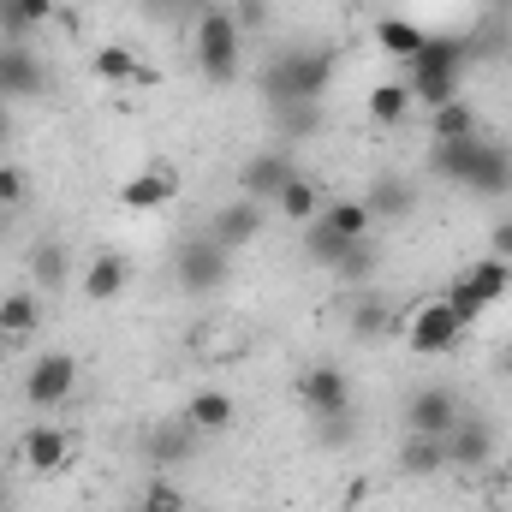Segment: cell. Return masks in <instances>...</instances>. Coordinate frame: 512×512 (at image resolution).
<instances>
[{
	"label": "cell",
	"mask_w": 512,
	"mask_h": 512,
	"mask_svg": "<svg viewBox=\"0 0 512 512\" xmlns=\"http://www.w3.org/2000/svg\"><path fill=\"white\" fill-rule=\"evenodd\" d=\"M358 239H346V233H334L322 215L316 221H304V262H316V268H340V256L352 251Z\"/></svg>",
	"instance_id": "obj_22"
},
{
	"label": "cell",
	"mask_w": 512,
	"mask_h": 512,
	"mask_svg": "<svg viewBox=\"0 0 512 512\" xmlns=\"http://www.w3.org/2000/svg\"><path fill=\"white\" fill-rule=\"evenodd\" d=\"M334 274H340V280H370V274H376V245H370V239H358L352 251L340 256V268H334Z\"/></svg>",
	"instance_id": "obj_34"
},
{
	"label": "cell",
	"mask_w": 512,
	"mask_h": 512,
	"mask_svg": "<svg viewBox=\"0 0 512 512\" xmlns=\"http://www.w3.org/2000/svg\"><path fill=\"white\" fill-rule=\"evenodd\" d=\"M459 280H465L489 310H495V304L512 292V262H501V256H477V262H465V268H459Z\"/></svg>",
	"instance_id": "obj_17"
},
{
	"label": "cell",
	"mask_w": 512,
	"mask_h": 512,
	"mask_svg": "<svg viewBox=\"0 0 512 512\" xmlns=\"http://www.w3.org/2000/svg\"><path fill=\"white\" fill-rule=\"evenodd\" d=\"M191 54H197V72L209 84H233L239 78V18H233V6H203L197 12Z\"/></svg>",
	"instance_id": "obj_3"
},
{
	"label": "cell",
	"mask_w": 512,
	"mask_h": 512,
	"mask_svg": "<svg viewBox=\"0 0 512 512\" xmlns=\"http://www.w3.org/2000/svg\"><path fill=\"white\" fill-rule=\"evenodd\" d=\"M36 274H42V286H66V251L60 245H36Z\"/></svg>",
	"instance_id": "obj_36"
},
{
	"label": "cell",
	"mask_w": 512,
	"mask_h": 512,
	"mask_svg": "<svg viewBox=\"0 0 512 512\" xmlns=\"http://www.w3.org/2000/svg\"><path fill=\"white\" fill-rule=\"evenodd\" d=\"M429 167H435L441 179H453V185L477 191V197H507V191H512V149H507V143H489L483 131L435 143Z\"/></svg>",
	"instance_id": "obj_1"
},
{
	"label": "cell",
	"mask_w": 512,
	"mask_h": 512,
	"mask_svg": "<svg viewBox=\"0 0 512 512\" xmlns=\"http://www.w3.org/2000/svg\"><path fill=\"white\" fill-rule=\"evenodd\" d=\"M143 512H185V495L173 483H149L143 489Z\"/></svg>",
	"instance_id": "obj_37"
},
{
	"label": "cell",
	"mask_w": 512,
	"mask_h": 512,
	"mask_svg": "<svg viewBox=\"0 0 512 512\" xmlns=\"http://www.w3.org/2000/svg\"><path fill=\"white\" fill-rule=\"evenodd\" d=\"M322 221L334 227V233H346V239H370V209H364V197H334V203H322Z\"/></svg>",
	"instance_id": "obj_28"
},
{
	"label": "cell",
	"mask_w": 512,
	"mask_h": 512,
	"mask_svg": "<svg viewBox=\"0 0 512 512\" xmlns=\"http://www.w3.org/2000/svg\"><path fill=\"white\" fill-rule=\"evenodd\" d=\"M6 352H12V340H6V334H0V364H6Z\"/></svg>",
	"instance_id": "obj_41"
},
{
	"label": "cell",
	"mask_w": 512,
	"mask_h": 512,
	"mask_svg": "<svg viewBox=\"0 0 512 512\" xmlns=\"http://www.w3.org/2000/svg\"><path fill=\"white\" fill-rule=\"evenodd\" d=\"M382 334H399V316L387 310L382 298H352V340H382Z\"/></svg>",
	"instance_id": "obj_26"
},
{
	"label": "cell",
	"mask_w": 512,
	"mask_h": 512,
	"mask_svg": "<svg viewBox=\"0 0 512 512\" xmlns=\"http://www.w3.org/2000/svg\"><path fill=\"white\" fill-rule=\"evenodd\" d=\"M72 393H78V358H72V352H42V358L30 364L24 399H30L36 411H60Z\"/></svg>",
	"instance_id": "obj_6"
},
{
	"label": "cell",
	"mask_w": 512,
	"mask_h": 512,
	"mask_svg": "<svg viewBox=\"0 0 512 512\" xmlns=\"http://www.w3.org/2000/svg\"><path fill=\"white\" fill-rule=\"evenodd\" d=\"M489 459H495V429L483 417H459L447 429V465L453 471H483Z\"/></svg>",
	"instance_id": "obj_13"
},
{
	"label": "cell",
	"mask_w": 512,
	"mask_h": 512,
	"mask_svg": "<svg viewBox=\"0 0 512 512\" xmlns=\"http://www.w3.org/2000/svg\"><path fill=\"white\" fill-rule=\"evenodd\" d=\"M501 370H507V376H512V346H507V352H501Z\"/></svg>",
	"instance_id": "obj_40"
},
{
	"label": "cell",
	"mask_w": 512,
	"mask_h": 512,
	"mask_svg": "<svg viewBox=\"0 0 512 512\" xmlns=\"http://www.w3.org/2000/svg\"><path fill=\"white\" fill-rule=\"evenodd\" d=\"M334 72H340V54H334V48H292V54L268 60L262 90H268V102H274V108L322 102V90L334 84Z\"/></svg>",
	"instance_id": "obj_2"
},
{
	"label": "cell",
	"mask_w": 512,
	"mask_h": 512,
	"mask_svg": "<svg viewBox=\"0 0 512 512\" xmlns=\"http://www.w3.org/2000/svg\"><path fill=\"white\" fill-rule=\"evenodd\" d=\"M399 471H405V477H435V471H447V441H441V435H411V441L399 447Z\"/></svg>",
	"instance_id": "obj_24"
},
{
	"label": "cell",
	"mask_w": 512,
	"mask_h": 512,
	"mask_svg": "<svg viewBox=\"0 0 512 512\" xmlns=\"http://www.w3.org/2000/svg\"><path fill=\"white\" fill-rule=\"evenodd\" d=\"M298 399H304V411L322 423V417H346L352 411V382H346V370L340 364H310L304 376H298Z\"/></svg>",
	"instance_id": "obj_9"
},
{
	"label": "cell",
	"mask_w": 512,
	"mask_h": 512,
	"mask_svg": "<svg viewBox=\"0 0 512 512\" xmlns=\"http://www.w3.org/2000/svg\"><path fill=\"white\" fill-rule=\"evenodd\" d=\"M185 423H191L197 435H221V429L233 423V393H227V387H197V393L185 399Z\"/></svg>",
	"instance_id": "obj_16"
},
{
	"label": "cell",
	"mask_w": 512,
	"mask_h": 512,
	"mask_svg": "<svg viewBox=\"0 0 512 512\" xmlns=\"http://www.w3.org/2000/svg\"><path fill=\"white\" fill-rule=\"evenodd\" d=\"M459 78H465V72H411L405 84H411V102L435 114V108H447V102H459Z\"/></svg>",
	"instance_id": "obj_25"
},
{
	"label": "cell",
	"mask_w": 512,
	"mask_h": 512,
	"mask_svg": "<svg viewBox=\"0 0 512 512\" xmlns=\"http://www.w3.org/2000/svg\"><path fill=\"white\" fill-rule=\"evenodd\" d=\"M364 108H370V120H376V126H405V114H411L417 102H411V84H399V78H393V84H376V90H370V102H364Z\"/></svg>",
	"instance_id": "obj_27"
},
{
	"label": "cell",
	"mask_w": 512,
	"mask_h": 512,
	"mask_svg": "<svg viewBox=\"0 0 512 512\" xmlns=\"http://www.w3.org/2000/svg\"><path fill=\"white\" fill-rule=\"evenodd\" d=\"M429 131H435V143H447V137H471V131H477V108L459 96V102H447V108L429 114Z\"/></svg>",
	"instance_id": "obj_30"
},
{
	"label": "cell",
	"mask_w": 512,
	"mask_h": 512,
	"mask_svg": "<svg viewBox=\"0 0 512 512\" xmlns=\"http://www.w3.org/2000/svg\"><path fill=\"white\" fill-rule=\"evenodd\" d=\"M364 209H370V215H387V221H405V215L417 209V185L399 179V173H382V179L364 191Z\"/></svg>",
	"instance_id": "obj_19"
},
{
	"label": "cell",
	"mask_w": 512,
	"mask_h": 512,
	"mask_svg": "<svg viewBox=\"0 0 512 512\" xmlns=\"http://www.w3.org/2000/svg\"><path fill=\"white\" fill-rule=\"evenodd\" d=\"M173 197H179V167H173V161H143L126 185L114 191V203H120V209H131V215L167 209Z\"/></svg>",
	"instance_id": "obj_7"
},
{
	"label": "cell",
	"mask_w": 512,
	"mask_h": 512,
	"mask_svg": "<svg viewBox=\"0 0 512 512\" xmlns=\"http://www.w3.org/2000/svg\"><path fill=\"white\" fill-rule=\"evenodd\" d=\"M489 256H501V262H512V215H501V221L489 227Z\"/></svg>",
	"instance_id": "obj_39"
},
{
	"label": "cell",
	"mask_w": 512,
	"mask_h": 512,
	"mask_svg": "<svg viewBox=\"0 0 512 512\" xmlns=\"http://www.w3.org/2000/svg\"><path fill=\"white\" fill-rule=\"evenodd\" d=\"M399 334H405V346H411L417 358H447V352L465 340V322L453 316L447 298H423V304L399 322Z\"/></svg>",
	"instance_id": "obj_4"
},
{
	"label": "cell",
	"mask_w": 512,
	"mask_h": 512,
	"mask_svg": "<svg viewBox=\"0 0 512 512\" xmlns=\"http://www.w3.org/2000/svg\"><path fill=\"white\" fill-rule=\"evenodd\" d=\"M465 60H471V42L465 36H429L417 48V60H405V78L411 72H465Z\"/></svg>",
	"instance_id": "obj_18"
},
{
	"label": "cell",
	"mask_w": 512,
	"mask_h": 512,
	"mask_svg": "<svg viewBox=\"0 0 512 512\" xmlns=\"http://www.w3.org/2000/svg\"><path fill=\"white\" fill-rule=\"evenodd\" d=\"M155 6H185V0H155Z\"/></svg>",
	"instance_id": "obj_42"
},
{
	"label": "cell",
	"mask_w": 512,
	"mask_h": 512,
	"mask_svg": "<svg viewBox=\"0 0 512 512\" xmlns=\"http://www.w3.org/2000/svg\"><path fill=\"white\" fill-rule=\"evenodd\" d=\"M18 459H24L30 471H42V477H48V471H60V465L72 459V441H66V429H60V423H36V429L18 441Z\"/></svg>",
	"instance_id": "obj_14"
},
{
	"label": "cell",
	"mask_w": 512,
	"mask_h": 512,
	"mask_svg": "<svg viewBox=\"0 0 512 512\" xmlns=\"http://www.w3.org/2000/svg\"><path fill=\"white\" fill-rule=\"evenodd\" d=\"M465 411H459V393L453 387H417L411 399H405V429L411 435H441L447 441V429L459 423Z\"/></svg>",
	"instance_id": "obj_12"
},
{
	"label": "cell",
	"mask_w": 512,
	"mask_h": 512,
	"mask_svg": "<svg viewBox=\"0 0 512 512\" xmlns=\"http://www.w3.org/2000/svg\"><path fill=\"white\" fill-rule=\"evenodd\" d=\"M322 203H328V197L316 191V179H304V173H298V179L274 197V215H286L292 227H304V221H316V215H322Z\"/></svg>",
	"instance_id": "obj_23"
},
{
	"label": "cell",
	"mask_w": 512,
	"mask_h": 512,
	"mask_svg": "<svg viewBox=\"0 0 512 512\" xmlns=\"http://www.w3.org/2000/svg\"><path fill=\"white\" fill-rule=\"evenodd\" d=\"M233 18H239V30H262L268 24V0H233Z\"/></svg>",
	"instance_id": "obj_38"
},
{
	"label": "cell",
	"mask_w": 512,
	"mask_h": 512,
	"mask_svg": "<svg viewBox=\"0 0 512 512\" xmlns=\"http://www.w3.org/2000/svg\"><path fill=\"white\" fill-rule=\"evenodd\" d=\"M429 42V30L423 24H411V18H376V48H382L387 60H417V48Z\"/></svg>",
	"instance_id": "obj_20"
},
{
	"label": "cell",
	"mask_w": 512,
	"mask_h": 512,
	"mask_svg": "<svg viewBox=\"0 0 512 512\" xmlns=\"http://www.w3.org/2000/svg\"><path fill=\"white\" fill-rule=\"evenodd\" d=\"M36 322H42V310H36L30 292H6V298H0V334H6V340H30Z\"/></svg>",
	"instance_id": "obj_29"
},
{
	"label": "cell",
	"mask_w": 512,
	"mask_h": 512,
	"mask_svg": "<svg viewBox=\"0 0 512 512\" xmlns=\"http://www.w3.org/2000/svg\"><path fill=\"white\" fill-rule=\"evenodd\" d=\"M30 197V173L18 161H0V209H18Z\"/></svg>",
	"instance_id": "obj_35"
},
{
	"label": "cell",
	"mask_w": 512,
	"mask_h": 512,
	"mask_svg": "<svg viewBox=\"0 0 512 512\" xmlns=\"http://www.w3.org/2000/svg\"><path fill=\"white\" fill-rule=\"evenodd\" d=\"M48 96V66L24 42H0V102H36Z\"/></svg>",
	"instance_id": "obj_8"
},
{
	"label": "cell",
	"mask_w": 512,
	"mask_h": 512,
	"mask_svg": "<svg viewBox=\"0 0 512 512\" xmlns=\"http://www.w3.org/2000/svg\"><path fill=\"white\" fill-rule=\"evenodd\" d=\"M274 126H280V137H316L322 114H316V102H292V108H274Z\"/></svg>",
	"instance_id": "obj_31"
},
{
	"label": "cell",
	"mask_w": 512,
	"mask_h": 512,
	"mask_svg": "<svg viewBox=\"0 0 512 512\" xmlns=\"http://www.w3.org/2000/svg\"><path fill=\"white\" fill-rule=\"evenodd\" d=\"M298 179V161L286 155V149H268V155H251L245 167H239V197H251L262 209H274V197L286 191Z\"/></svg>",
	"instance_id": "obj_10"
},
{
	"label": "cell",
	"mask_w": 512,
	"mask_h": 512,
	"mask_svg": "<svg viewBox=\"0 0 512 512\" xmlns=\"http://www.w3.org/2000/svg\"><path fill=\"white\" fill-rule=\"evenodd\" d=\"M131 286V262L120 251H96L90 256V268H84V298L90 304H114L120 292Z\"/></svg>",
	"instance_id": "obj_15"
},
{
	"label": "cell",
	"mask_w": 512,
	"mask_h": 512,
	"mask_svg": "<svg viewBox=\"0 0 512 512\" xmlns=\"http://www.w3.org/2000/svg\"><path fill=\"white\" fill-rule=\"evenodd\" d=\"M90 66H96V78H102V84H155V72H149L131 48H120V42L96 48V60H90Z\"/></svg>",
	"instance_id": "obj_21"
},
{
	"label": "cell",
	"mask_w": 512,
	"mask_h": 512,
	"mask_svg": "<svg viewBox=\"0 0 512 512\" xmlns=\"http://www.w3.org/2000/svg\"><path fill=\"white\" fill-rule=\"evenodd\" d=\"M262 227H268V209L251 203V197H233V203H221V209L209 215V239H215L221 251H245V245H256Z\"/></svg>",
	"instance_id": "obj_11"
},
{
	"label": "cell",
	"mask_w": 512,
	"mask_h": 512,
	"mask_svg": "<svg viewBox=\"0 0 512 512\" xmlns=\"http://www.w3.org/2000/svg\"><path fill=\"white\" fill-rule=\"evenodd\" d=\"M441 298H447V304H453V316H459V322H465V328H471V322H483V316H489V304H483V298H477V292H471V286H465V280H459V274H453V280H447V292H441Z\"/></svg>",
	"instance_id": "obj_33"
},
{
	"label": "cell",
	"mask_w": 512,
	"mask_h": 512,
	"mask_svg": "<svg viewBox=\"0 0 512 512\" xmlns=\"http://www.w3.org/2000/svg\"><path fill=\"white\" fill-rule=\"evenodd\" d=\"M185 453H191V423H185V429H155V435H149V459H155V465H179Z\"/></svg>",
	"instance_id": "obj_32"
},
{
	"label": "cell",
	"mask_w": 512,
	"mask_h": 512,
	"mask_svg": "<svg viewBox=\"0 0 512 512\" xmlns=\"http://www.w3.org/2000/svg\"><path fill=\"white\" fill-rule=\"evenodd\" d=\"M227 268H233V251H221L209 233H197V239H185V245L173 251V274H179V286H185L191 298L221 292V286H227Z\"/></svg>",
	"instance_id": "obj_5"
}]
</instances>
